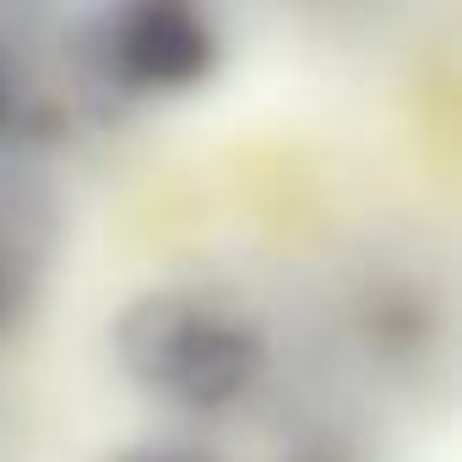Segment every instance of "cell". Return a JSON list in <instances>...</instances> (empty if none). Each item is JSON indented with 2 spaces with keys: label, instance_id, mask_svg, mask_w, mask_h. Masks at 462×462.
<instances>
[{
  "label": "cell",
  "instance_id": "8992f818",
  "mask_svg": "<svg viewBox=\"0 0 462 462\" xmlns=\"http://www.w3.org/2000/svg\"><path fill=\"white\" fill-rule=\"evenodd\" d=\"M0 120H6V77H0Z\"/></svg>",
  "mask_w": 462,
  "mask_h": 462
},
{
  "label": "cell",
  "instance_id": "7a4b0ae2",
  "mask_svg": "<svg viewBox=\"0 0 462 462\" xmlns=\"http://www.w3.org/2000/svg\"><path fill=\"white\" fill-rule=\"evenodd\" d=\"M88 55L98 82L125 98H180L217 77L223 33L190 0H131L93 17Z\"/></svg>",
  "mask_w": 462,
  "mask_h": 462
},
{
  "label": "cell",
  "instance_id": "277c9868",
  "mask_svg": "<svg viewBox=\"0 0 462 462\" xmlns=\"http://www.w3.org/2000/svg\"><path fill=\"white\" fill-rule=\"evenodd\" d=\"M109 462H217V457H207V451H196V446H158V440H147V446L115 451Z\"/></svg>",
  "mask_w": 462,
  "mask_h": 462
},
{
  "label": "cell",
  "instance_id": "3957f363",
  "mask_svg": "<svg viewBox=\"0 0 462 462\" xmlns=\"http://www.w3.org/2000/svg\"><path fill=\"white\" fill-rule=\"evenodd\" d=\"M17 305H23V256L6 240V228H0V327L17 316Z\"/></svg>",
  "mask_w": 462,
  "mask_h": 462
},
{
  "label": "cell",
  "instance_id": "5b68a950",
  "mask_svg": "<svg viewBox=\"0 0 462 462\" xmlns=\"http://www.w3.org/2000/svg\"><path fill=\"white\" fill-rule=\"evenodd\" d=\"M283 462H348V457L332 451V446H300V451H289Z\"/></svg>",
  "mask_w": 462,
  "mask_h": 462
},
{
  "label": "cell",
  "instance_id": "6da1fadb",
  "mask_svg": "<svg viewBox=\"0 0 462 462\" xmlns=\"http://www.w3.org/2000/svg\"><path fill=\"white\" fill-rule=\"evenodd\" d=\"M109 348L136 392L180 413H223L267 375V332L245 310L196 289H147L125 300Z\"/></svg>",
  "mask_w": 462,
  "mask_h": 462
}]
</instances>
